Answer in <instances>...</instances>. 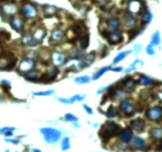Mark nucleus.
<instances>
[{
    "label": "nucleus",
    "instance_id": "nucleus-40",
    "mask_svg": "<svg viewBox=\"0 0 162 152\" xmlns=\"http://www.w3.org/2000/svg\"><path fill=\"white\" fill-rule=\"evenodd\" d=\"M54 90L53 89H50V90H47V91H40V92H33V93L34 96H50L52 95Z\"/></svg>",
    "mask_w": 162,
    "mask_h": 152
},
{
    "label": "nucleus",
    "instance_id": "nucleus-42",
    "mask_svg": "<svg viewBox=\"0 0 162 152\" xmlns=\"http://www.w3.org/2000/svg\"><path fill=\"white\" fill-rule=\"evenodd\" d=\"M64 118L66 120L70 121V122H77L78 121V118L72 113H66L64 116Z\"/></svg>",
    "mask_w": 162,
    "mask_h": 152
},
{
    "label": "nucleus",
    "instance_id": "nucleus-36",
    "mask_svg": "<svg viewBox=\"0 0 162 152\" xmlns=\"http://www.w3.org/2000/svg\"><path fill=\"white\" fill-rule=\"evenodd\" d=\"M43 9L45 14L47 17H52L54 13H56V8L53 6H45Z\"/></svg>",
    "mask_w": 162,
    "mask_h": 152
},
{
    "label": "nucleus",
    "instance_id": "nucleus-19",
    "mask_svg": "<svg viewBox=\"0 0 162 152\" xmlns=\"http://www.w3.org/2000/svg\"><path fill=\"white\" fill-rule=\"evenodd\" d=\"M130 126L137 132H142L145 128V121L142 119H137L130 122Z\"/></svg>",
    "mask_w": 162,
    "mask_h": 152
},
{
    "label": "nucleus",
    "instance_id": "nucleus-43",
    "mask_svg": "<svg viewBox=\"0 0 162 152\" xmlns=\"http://www.w3.org/2000/svg\"><path fill=\"white\" fill-rule=\"evenodd\" d=\"M139 33V30L138 29H137V28H134L132 30H130L129 31V40H132L134 39V37H135Z\"/></svg>",
    "mask_w": 162,
    "mask_h": 152
},
{
    "label": "nucleus",
    "instance_id": "nucleus-9",
    "mask_svg": "<svg viewBox=\"0 0 162 152\" xmlns=\"http://www.w3.org/2000/svg\"><path fill=\"white\" fill-rule=\"evenodd\" d=\"M106 38L110 44H117L121 43L123 40L122 33L117 30L113 31V32H109Z\"/></svg>",
    "mask_w": 162,
    "mask_h": 152
},
{
    "label": "nucleus",
    "instance_id": "nucleus-15",
    "mask_svg": "<svg viewBox=\"0 0 162 152\" xmlns=\"http://www.w3.org/2000/svg\"><path fill=\"white\" fill-rule=\"evenodd\" d=\"M10 26L17 32H22L24 29V21L21 18H14L10 22Z\"/></svg>",
    "mask_w": 162,
    "mask_h": 152
},
{
    "label": "nucleus",
    "instance_id": "nucleus-30",
    "mask_svg": "<svg viewBox=\"0 0 162 152\" xmlns=\"http://www.w3.org/2000/svg\"><path fill=\"white\" fill-rule=\"evenodd\" d=\"M143 65V61H142V60H135L134 63H132V64H130V66L128 67L126 69V73H129L131 72V71H135V70H137L138 68H139V67H141Z\"/></svg>",
    "mask_w": 162,
    "mask_h": 152
},
{
    "label": "nucleus",
    "instance_id": "nucleus-20",
    "mask_svg": "<svg viewBox=\"0 0 162 152\" xmlns=\"http://www.w3.org/2000/svg\"><path fill=\"white\" fill-rule=\"evenodd\" d=\"M132 132L129 128H126L120 132V139L123 143L129 142L132 139Z\"/></svg>",
    "mask_w": 162,
    "mask_h": 152
},
{
    "label": "nucleus",
    "instance_id": "nucleus-34",
    "mask_svg": "<svg viewBox=\"0 0 162 152\" xmlns=\"http://www.w3.org/2000/svg\"><path fill=\"white\" fill-rule=\"evenodd\" d=\"M10 37H11V35L10 33H8L7 31H0V45L10 40Z\"/></svg>",
    "mask_w": 162,
    "mask_h": 152
},
{
    "label": "nucleus",
    "instance_id": "nucleus-3",
    "mask_svg": "<svg viewBox=\"0 0 162 152\" xmlns=\"http://www.w3.org/2000/svg\"><path fill=\"white\" fill-rule=\"evenodd\" d=\"M40 132L45 137V140L48 143H53L57 142L61 136V132L57 129L52 128H43L40 129Z\"/></svg>",
    "mask_w": 162,
    "mask_h": 152
},
{
    "label": "nucleus",
    "instance_id": "nucleus-37",
    "mask_svg": "<svg viewBox=\"0 0 162 152\" xmlns=\"http://www.w3.org/2000/svg\"><path fill=\"white\" fill-rule=\"evenodd\" d=\"M152 20V13L149 12V10H146L145 13H143L142 17V24L146 25L149 24Z\"/></svg>",
    "mask_w": 162,
    "mask_h": 152
},
{
    "label": "nucleus",
    "instance_id": "nucleus-2",
    "mask_svg": "<svg viewBox=\"0 0 162 152\" xmlns=\"http://www.w3.org/2000/svg\"><path fill=\"white\" fill-rule=\"evenodd\" d=\"M18 59L14 53L8 51L0 52V70L10 71L16 66Z\"/></svg>",
    "mask_w": 162,
    "mask_h": 152
},
{
    "label": "nucleus",
    "instance_id": "nucleus-47",
    "mask_svg": "<svg viewBox=\"0 0 162 152\" xmlns=\"http://www.w3.org/2000/svg\"><path fill=\"white\" fill-rule=\"evenodd\" d=\"M14 128H8V127H5L3 128H0V134H3L4 132H6L7 131H14Z\"/></svg>",
    "mask_w": 162,
    "mask_h": 152
},
{
    "label": "nucleus",
    "instance_id": "nucleus-45",
    "mask_svg": "<svg viewBox=\"0 0 162 152\" xmlns=\"http://www.w3.org/2000/svg\"><path fill=\"white\" fill-rule=\"evenodd\" d=\"M146 53L149 55V56H153L155 54V50L153 48V46L151 45V44H149L148 46L146 47Z\"/></svg>",
    "mask_w": 162,
    "mask_h": 152
},
{
    "label": "nucleus",
    "instance_id": "nucleus-53",
    "mask_svg": "<svg viewBox=\"0 0 162 152\" xmlns=\"http://www.w3.org/2000/svg\"><path fill=\"white\" fill-rule=\"evenodd\" d=\"M3 134L6 136H11L13 135V132H12V131H7L6 132H4Z\"/></svg>",
    "mask_w": 162,
    "mask_h": 152
},
{
    "label": "nucleus",
    "instance_id": "nucleus-5",
    "mask_svg": "<svg viewBox=\"0 0 162 152\" xmlns=\"http://www.w3.org/2000/svg\"><path fill=\"white\" fill-rule=\"evenodd\" d=\"M116 86H119L120 88L125 89V90H126V91L130 92V91L134 90V89H135L136 81L133 79L132 77H126L124 79L120 81Z\"/></svg>",
    "mask_w": 162,
    "mask_h": 152
},
{
    "label": "nucleus",
    "instance_id": "nucleus-33",
    "mask_svg": "<svg viewBox=\"0 0 162 152\" xmlns=\"http://www.w3.org/2000/svg\"><path fill=\"white\" fill-rule=\"evenodd\" d=\"M111 69V67L110 66H106V67H103L102 68H100V69L97 71V72L93 75V80H97L99 79V78L101 77V76L103 75V74H105L106 71H110Z\"/></svg>",
    "mask_w": 162,
    "mask_h": 152
},
{
    "label": "nucleus",
    "instance_id": "nucleus-27",
    "mask_svg": "<svg viewBox=\"0 0 162 152\" xmlns=\"http://www.w3.org/2000/svg\"><path fill=\"white\" fill-rule=\"evenodd\" d=\"M131 50H128V51H125V52H119L117 56L115 57V59L113 60V63L116 64V63L121 62L122 60H123L126 56L129 55V53H131Z\"/></svg>",
    "mask_w": 162,
    "mask_h": 152
},
{
    "label": "nucleus",
    "instance_id": "nucleus-28",
    "mask_svg": "<svg viewBox=\"0 0 162 152\" xmlns=\"http://www.w3.org/2000/svg\"><path fill=\"white\" fill-rule=\"evenodd\" d=\"M150 136L153 139H162V128H153L150 130Z\"/></svg>",
    "mask_w": 162,
    "mask_h": 152
},
{
    "label": "nucleus",
    "instance_id": "nucleus-38",
    "mask_svg": "<svg viewBox=\"0 0 162 152\" xmlns=\"http://www.w3.org/2000/svg\"><path fill=\"white\" fill-rule=\"evenodd\" d=\"M117 114H118V109H116L115 107H114V106H110L106 112V115L108 118H113V117H115Z\"/></svg>",
    "mask_w": 162,
    "mask_h": 152
},
{
    "label": "nucleus",
    "instance_id": "nucleus-11",
    "mask_svg": "<svg viewBox=\"0 0 162 152\" xmlns=\"http://www.w3.org/2000/svg\"><path fill=\"white\" fill-rule=\"evenodd\" d=\"M119 109L127 116H132L135 111V108L129 101H123L119 105Z\"/></svg>",
    "mask_w": 162,
    "mask_h": 152
},
{
    "label": "nucleus",
    "instance_id": "nucleus-10",
    "mask_svg": "<svg viewBox=\"0 0 162 152\" xmlns=\"http://www.w3.org/2000/svg\"><path fill=\"white\" fill-rule=\"evenodd\" d=\"M34 65H35V61L33 59L26 58L20 63V65L18 67V71L21 73L28 72L29 71L33 69Z\"/></svg>",
    "mask_w": 162,
    "mask_h": 152
},
{
    "label": "nucleus",
    "instance_id": "nucleus-46",
    "mask_svg": "<svg viewBox=\"0 0 162 152\" xmlns=\"http://www.w3.org/2000/svg\"><path fill=\"white\" fill-rule=\"evenodd\" d=\"M83 106V109H84V110H85V111H86L88 114H90V115H92V114L93 110L92 109V108H90L89 106H87V105H86V104H84Z\"/></svg>",
    "mask_w": 162,
    "mask_h": 152
},
{
    "label": "nucleus",
    "instance_id": "nucleus-50",
    "mask_svg": "<svg viewBox=\"0 0 162 152\" xmlns=\"http://www.w3.org/2000/svg\"><path fill=\"white\" fill-rule=\"evenodd\" d=\"M157 98L160 101V102H162V91H159L157 93Z\"/></svg>",
    "mask_w": 162,
    "mask_h": 152
},
{
    "label": "nucleus",
    "instance_id": "nucleus-16",
    "mask_svg": "<svg viewBox=\"0 0 162 152\" xmlns=\"http://www.w3.org/2000/svg\"><path fill=\"white\" fill-rule=\"evenodd\" d=\"M106 27L109 32L116 31L120 27V22L118 18H110L106 21Z\"/></svg>",
    "mask_w": 162,
    "mask_h": 152
},
{
    "label": "nucleus",
    "instance_id": "nucleus-25",
    "mask_svg": "<svg viewBox=\"0 0 162 152\" xmlns=\"http://www.w3.org/2000/svg\"><path fill=\"white\" fill-rule=\"evenodd\" d=\"M71 30H72L73 33H74V35L76 37H79L83 33V26L79 22H77V23H75L73 26L71 27Z\"/></svg>",
    "mask_w": 162,
    "mask_h": 152
},
{
    "label": "nucleus",
    "instance_id": "nucleus-13",
    "mask_svg": "<svg viewBox=\"0 0 162 152\" xmlns=\"http://www.w3.org/2000/svg\"><path fill=\"white\" fill-rule=\"evenodd\" d=\"M64 34V32L60 29H56L54 30L51 33V36H50V42L51 43H57L63 40Z\"/></svg>",
    "mask_w": 162,
    "mask_h": 152
},
{
    "label": "nucleus",
    "instance_id": "nucleus-35",
    "mask_svg": "<svg viewBox=\"0 0 162 152\" xmlns=\"http://www.w3.org/2000/svg\"><path fill=\"white\" fill-rule=\"evenodd\" d=\"M91 79L88 75H83L80 77H77L75 79V83L79 85H83V84H87V83H90Z\"/></svg>",
    "mask_w": 162,
    "mask_h": 152
},
{
    "label": "nucleus",
    "instance_id": "nucleus-26",
    "mask_svg": "<svg viewBox=\"0 0 162 152\" xmlns=\"http://www.w3.org/2000/svg\"><path fill=\"white\" fill-rule=\"evenodd\" d=\"M37 76H38V71L37 70L33 68L32 70L29 71L28 72L25 73L24 77L25 79L29 81H34L37 79Z\"/></svg>",
    "mask_w": 162,
    "mask_h": 152
},
{
    "label": "nucleus",
    "instance_id": "nucleus-14",
    "mask_svg": "<svg viewBox=\"0 0 162 152\" xmlns=\"http://www.w3.org/2000/svg\"><path fill=\"white\" fill-rule=\"evenodd\" d=\"M85 98V95H79V94H76L70 98H58L60 102L66 104V105H72L76 102H81Z\"/></svg>",
    "mask_w": 162,
    "mask_h": 152
},
{
    "label": "nucleus",
    "instance_id": "nucleus-4",
    "mask_svg": "<svg viewBox=\"0 0 162 152\" xmlns=\"http://www.w3.org/2000/svg\"><path fill=\"white\" fill-rule=\"evenodd\" d=\"M146 116L152 121H159L162 119V108L159 106L150 108L146 112Z\"/></svg>",
    "mask_w": 162,
    "mask_h": 152
},
{
    "label": "nucleus",
    "instance_id": "nucleus-49",
    "mask_svg": "<svg viewBox=\"0 0 162 152\" xmlns=\"http://www.w3.org/2000/svg\"><path fill=\"white\" fill-rule=\"evenodd\" d=\"M134 51L136 53H139L142 51V45L141 44H136L134 46Z\"/></svg>",
    "mask_w": 162,
    "mask_h": 152
},
{
    "label": "nucleus",
    "instance_id": "nucleus-17",
    "mask_svg": "<svg viewBox=\"0 0 162 152\" xmlns=\"http://www.w3.org/2000/svg\"><path fill=\"white\" fill-rule=\"evenodd\" d=\"M45 36H46V31L43 28H37L33 34V39L36 40L37 43L42 41Z\"/></svg>",
    "mask_w": 162,
    "mask_h": 152
},
{
    "label": "nucleus",
    "instance_id": "nucleus-48",
    "mask_svg": "<svg viewBox=\"0 0 162 152\" xmlns=\"http://www.w3.org/2000/svg\"><path fill=\"white\" fill-rule=\"evenodd\" d=\"M123 68L122 67H111V69L110 71H115V72H121V71H123Z\"/></svg>",
    "mask_w": 162,
    "mask_h": 152
},
{
    "label": "nucleus",
    "instance_id": "nucleus-8",
    "mask_svg": "<svg viewBox=\"0 0 162 152\" xmlns=\"http://www.w3.org/2000/svg\"><path fill=\"white\" fill-rule=\"evenodd\" d=\"M58 73H59V71L56 68H51V69L49 70L48 71H46L45 74H43L41 75V79H40V81L45 83H51V82H53V81L56 79Z\"/></svg>",
    "mask_w": 162,
    "mask_h": 152
},
{
    "label": "nucleus",
    "instance_id": "nucleus-55",
    "mask_svg": "<svg viewBox=\"0 0 162 152\" xmlns=\"http://www.w3.org/2000/svg\"><path fill=\"white\" fill-rule=\"evenodd\" d=\"M33 152H41L40 150H33Z\"/></svg>",
    "mask_w": 162,
    "mask_h": 152
},
{
    "label": "nucleus",
    "instance_id": "nucleus-22",
    "mask_svg": "<svg viewBox=\"0 0 162 152\" xmlns=\"http://www.w3.org/2000/svg\"><path fill=\"white\" fill-rule=\"evenodd\" d=\"M127 93L125 91H123V89H115V91L111 95V98L115 101H122L124 98H126Z\"/></svg>",
    "mask_w": 162,
    "mask_h": 152
},
{
    "label": "nucleus",
    "instance_id": "nucleus-29",
    "mask_svg": "<svg viewBox=\"0 0 162 152\" xmlns=\"http://www.w3.org/2000/svg\"><path fill=\"white\" fill-rule=\"evenodd\" d=\"M3 13H6V14L13 15L16 13L17 7L13 4H8V5H5L3 7Z\"/></svg>",
    "mask_w": 162,
    "mask_h": 152
},
{
    "label": "nucleus",
    "instance_id": "nucleus-52",
    "mask_svg": "<svg viewBox=\"0 0 162 152\" xmlns=\"http://www.w3.org/2000/svg\"><path fill=\"white\" fill-rule=\"evenodd\" d=\"M103 54H102V56H103V58H104V56H106V53H107V47L104 46L103 47Z\"/></svg>",
    "mask_w": 162,
    "mask_h": 152
},
{
    "label": "nucleus",
    "instance_id": "nucleus-23",
    "mask_svg": "<svg viewBox=\"0 0 162 152\" xmlns=\"http://www.w3.org/2000/svg\"><path fill=\"white\" fill-rule=\"evenodd\" d=\"M133 146L138 149H144L146 147V141L141 137H135L132 141Z\"/></svg>",
    "mask_w": 162,
    "mask_h": 152
},
{
    "label": "nucleus",
    "instance_id": "nucleus-39",
    "mask_svg": "<svg viewBox=\"0 0 162 152\" xmlns=\"http://www.w3.org/2000/svg\"><path fill=\"white\" fill-rule=\"evenodd\" d=\"M1 87L3 89L4 92L9 93L10 89V82L7 81V80H2L1 81Z\"/></svg>",
    "mask_w": 162,
    "mask_h": 152
},
{
    "label": "nucleus",
    "instance_id": "nucleus-24",
    "mask_svg": "<svg viewBox=\"0 0 162 152\" xmlns=\"http://www.w3.org/2000/svg\"><path fill=\"white\" fill-rule=\"evenodd\" d=\"M136 23H137V19L131 15V13H129L125 15L124 17V25L125 26L128 27L134 26Z\"/></svg>",
    "mask_w": 162,
    "mask_h": 152
},
{
    "label": "nucleus",
    "instance_id": "nucleus-21",
    "mask_svg": "<svg viewBox=\"0 0 162 152\" xmlns=\"http://www.w3.org/2000/svg\"><path fill=\"white\" fill-rule=\"evenodd\" d=\"M138 83L140 85H142V86H149L154 85L156 83V82L153 79H151L150 77H149V76L142 75L140 77V79H139Z\"/></svg>",
    "mask_w": 162,
    "mask_h": 152
},
{
    "label": "nucleus",
    "instance_id": "nucleus-6",
    "mask_svg": "<svg viewBox=\"0 0 162 152\" xmlns=\"http://www.w3.org/2000/svg\"><path fill=\"white\" fill-rule=\"evenodd\" d=\"M51 61L54 66L60 67L62 66L64 63H65V60H66V56L62 52H60L57 51L53 52L51 54Z\"/></svg>",
    "mask_w": 162,
    "mask_h": 152
},
{
    "label": "nucleus",
    "instance_id": "nucleus-44",
    "mask_svg": "<svg viewBox=\"0 0 162 152\" xmlns=\"http://www.w3.org/2000/svg\"><path fill=\"white\" fill-rule=\"evenodd\" d=\"M83 56V51H80V50H74L73 52V55H72V57H73V59H78L79 57H81V56Z\"/></svg>",
    "mask_w": 162,
    "mask_h": 152
},
{
    "label": "nucleus",
    "instance_id": "nucleus-1",
    "mask_svg": "<svg viewBox=\"0 0 162 152\" xmlns=\"http://www.w3.org/2000/svg\"><path fill=\"white\" fill-rule=\"evenodd\" d=\"M120 130V126L112 121H107L99 131V136L103 139V141H108L111 137L118 135Z\"/></svg>",
    "mask_w": 162,
    "mask_h": 152
},
{
    "label": "nucleus",
    "instance_id": "nucleus-12",
    "mask_svg": "<svg viewBox=\"0 0 162 152\" xmlns=\"http://www.w3.org/2000/svg\"><path fill=\"white\" fill-rule=\"evenodd\" d=\"M142 10V3L139 0H130L128 4L129 13H140Z\"/></svg>",
    "mask_w": 162,
    "mask_h": 152
},
{
    "label": "nucleus",
    "instance_id": "nucleus-54",
    "mask_svg": "<svg viewBox=\"0 0 162 152\" xmlns=\"http://www.w3.org/2000/svg\"><path fill=\"white\" fill-rule=\"evenodd\" d=\"M6 141L7 142H10V143H18V139H6Z\"/></svg>",
    "mask_w": 162,
    "mask_h": 152
},
{
    "label": "nucleus",
    "instance_id": "nucleus-7",
    "mask_svg": "<svg viewBox=\"0 0 162 152\" xmlns=\"http://www.w3.org/2000/svg\"><path fill=\"white\" fill-rule=\"evenodd\" d=\"M22 13L26 17L33 18L37 15V10L33 5L28 3L25 4L22 8Z\"/></svg>",
    "mask_w": 162,
    "mask_h": 152
},
{
    "label": "nucleus",
    "instance_id": "nucleus-32",
    "mask_svg": "<svg viewBox=\"0 0 162 152\" xmlns=\"http://www.w3.org/2000/svg\"><path fill=\"white\" fill-rule=\"evenodd\" d=\"M90 43V36L88 34H85L81 36L80 38V47L82 49H86L89 46Z\"/></svg>",
    "mask_w": 162,
    "mask_h": 152
},
{
    "label": "nucleus",
    "instance_id": "nucleus-41",
    "mask_svg": "<svg viewBox=\"0 0 162 152\" xmlns=\"http://www.w3.org/2000/svg\"><path fill=\"white\" fill-rule=\"evenodd\" d=\"M61 148L63 151H67L70 148V140L69 138H64V139L62 140V143H61Z\"/></svg>",
    "mask_w": 162,
    "mask_h": 152
},
{
    "label": "nucleus",
    "instance_id": "nucleus-51",
    "mask_svg": "<svg viewBox=\"0 0 162 152\" xmlns=\"http://www.w3.org/2000/svg\"><path fill=\"white\" fill-rule=\"evenodd\" d=\"M160 140V143H159V144L157 145V151H161L162 150V139H159Z\"/></svg>",
    "mask_w": 162,
    "mask_h": 152
},
{
    "label": "nucleus",
    "instance_id": "nucleus-18",
    "mask_svg": "<svg viewBox=\"0 0 162 152\" xmlns=\"http://www.w3.org/2000/svg\"><path fill=\"white\" fill-rule=\"evenodd\" d=\"M22 44H23L24 45H27V46L31 47L36 46L37 44H38L36 40L33 39V35L29 34V33L25 34V35L22 36Z\"/></svg>",
    "mask_w": 162,
    "mask_h": 152
},
{
    "label": "nucleus",
    "instance_id": "nucleus-31",
    "mask_svg": "<svg viewBox=\"0 0 162 152\" xmlns=\"http://www.w3.org/2000/svg\"><path fill=\"white\" fill-rule=\"evenodd\" d=\"M160 44H161V35L158 31H156L151 36L150 44L153 46H158Z\"/></svg>",
    "mask_w": 162,
    "mask_h": 152
}]
</instances>
